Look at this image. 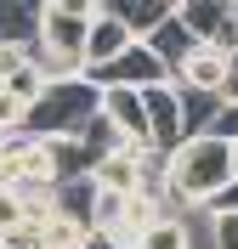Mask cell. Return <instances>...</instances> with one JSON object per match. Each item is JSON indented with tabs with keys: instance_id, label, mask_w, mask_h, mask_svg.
Returning a JSON list of instances; mask_svg holds the SVG:
<instances>
[{
	"instance_id": "2",
	"label": "cell",
	"mask_w": 238,
	"mask_h": 249,
	"mask_svg": "<svg viewBox=\"0 0 238 249\" xmlns=\"http://www.w3.org/2000/svg\"><path fill=\"white\" fill-rule=\"evenodd\" d=\"M96 119V85H85L79 74L68 79H46V91L29 102L23 113V136H40V142H85Z\"/></svg>"
},
{
	"instance_id": "4",
	"label": "cell",
	"mask_w": 238,
	"mask_h": 249,
	"mask_svg": "<svg viewBox=\"0 0 238 249\" xmlns=\"http://www.w3.org/2000/svg\"><path fill=\"white\" fill-rule=\"evenodd\" d=\"M142 113H147V147L170 153L182 136H193V113H187V91H176L170 79H159L142 91Z\"/></svg>"
},
{
	"instance_id": "7",
	"label": "cell",
	"mask_w": 238,
	"mask_h": 249,
	"mask_svg": "<svg viewBox=\"0 0 238 249\" xmlns=\"http://www.w3.org/2000/svg\"><path fill=\"white\" fill-rule=\"evenodd\" d=\"M227 57L233 51H221V46H193L187 57L170 68V79H176V91H199V96H221V79H227Z\"/></svg>"
},
{
	"instance_id": "6",
	"label": "cell",
	"mask_w": 238,
	"mask_h": 249,
	"mask_svg": "<svg viewBox=\"0 0 238 249\" xmlns=\"http://www.w3.org/2000/svg\"><path fill=\"white\" fill-rule=\"evenodd\" d=\"M170 17L187 29L193 46H221L233 51L238 46V23H233V0H176Z\"/></svg>"
},
{
	"instance_id": "14",
	"label": "cell",
	"mask_w": 238,
	"mask_h": 249,
	"mask_svg": "<svg viewBox=\"0 0 238 249\" xmlns=\"http://www.w3.org/2000/svg\"><path fill=\"white\" fill-rule=\"evenodd\" d=\"M23 221H29V210H23V198H17V193H0V238H6V232H17Z\"/></svg>"
},
{
	"instance_id": "17",
	"label": "cell",
	"mask_w": 238,
	"mask_h": 249,
	"mask_svg": "<svg viewBox=\"0 0 238 249\" xmlns=\"http://www.w3.org/2000/svg\"><path fill=\"white\" fill-rule=\"evenodd\" d=\"M204 210H238V181H227L221 193H216V198L204 204Z\"/></svg>"
},
{
	"instance_id": "16",
	"label": "cell",
	"mask_w": 238,
	"mask_h": 249,
	"mask_svg": "<svg viewBox=\"0 0 238 249\" xmlns=\"http://www.w3.org/2000/svg\"><path fill=\"white\" fill-rule=\"evenodd\" d=\"M46 6H57L68 17H96V0H46Z\"/></svg>"
},
{
	"instance_id": "9",
	"label": "cell",
	"mask_w": 238,
	"mask_h": 249,
	"mask_svg": "<svg viewBox=\"0 0 238 249\" xmlns=\"http://www.w3.org/2000/svg\"><path fill=\"white\" fill-rule=\"evenodd\" d=\"M125 46H130V29H125V23H113V17H102V12L85 23V68H96V62H108V57H119Z\"/></svg>"
},
{
	"instance_id": "3",
	"label": "cell",
	"mask_w": 238,
	"mask_h": 249,
	"mask_svg": "<svg viewBox=\"0 0 238 249\" xmlns=\"http://www.w3.org/2000/svg\"><path fill=\"white\" fill-rule=\"evenodd\" d=\"M85 23H91V17H68V12H57V6L40 12L29 46H40V68H46L51 79H68V74L85 68Z\"/></svg>"
},
{
	"instance_id": "19",
	"label": "cell",
	"mask_w": 238,
	"mask_h": 249,
	"mask_svg": "<svg viewBox=\"0 0 238 249\" xmlns=\"http://www.w3.org/2000/svg\"><path fill=\"white\" fill-rule=\"evenodd\" d=\"M233 23H238V0H233Z\"/></svg>"
},
{
	"instance_id": "20",
	"label": "cell",
	"mask_w": 238,
	"mask_h": 249,
	"mask_svg": "<svg viewBox=\"0 0 238 249\" xmlns=\"http://www.w3.org/2000/svg\"><path fill=\"white\" fill-rule=\"evenodd\" d=\"M170 6H176V0H170Z\"/></svg>"
},
{
	"instance_id": "1",
	"label": "cell",
	"mask_w": 238,
	"mask_h": 249,
	"mask_svg": "<svg viewBox=\"0 0 238 249\" xmlns=\"http://www.w3.org/2000/svg\"><path fill=\"white\" fill-rule=\"evenodd\" d=\"M233 181V164H227V142L210 136V130H193L165 153V187H170L182 204H210L221 187Z\"/></svg>"
},
{
	"instance_id": "18",
	"label": "cell",
	"mask_w": 238,
	"mask_h": 249,
	"mask_svg": "<svg viewBox=\"0 0 238 249\" xmlns=\"http://www.w3.org/2000/svg\"><path fill=\"white\" fill-rule=\"evenodd\" d=\"M227 164H233V181H238V136L227 142Z\"/></svg>"
},
{
	"instance_id": "12",
	"label": "cell",
	"mask_w": 238,
	"mask_h": 249,
	"mask_svg": "<svg viewBox=\"0 0 238 249\" xmlns=\"http://www.w3.org/2000/svg\"><path fill=\"white\" fill-rule=\"evenodd\" d=\"M23 113H29V102L0 85V136H17V130H23Z\"/></svg>"
},
{
	"instance_id": "13",
	"label": "cell",
	"mask_w": 238,
	"mask_h": 249,
	"mask_svg": "<svg viewBox=\"0 0 238 249\" xmlns=\"http://www.w3.org/2000/svg\"><path fill=\"white\" fill-rule=\"evenodd\" d=\"M199 130H210V136H221V142H233V136H238V102H221V108L210 113V119L199 124Z\"/></svg>"
},
{
	"instance_id": "10",
	"label": "cell",
	"mask_w": 238,
	"mask_h": 249,
	"mask_svg": "<svg viewBox=\"0 0 238 249\" xmlns=\"http://www.w3.org/2000/svg\"><path fill=\"white\" fill-rule=\"evenodd\" d=\"M130 249H193V238H187V221H176L170 210L165 215H153L142 227V232L130 238Z\"/></svg>"
},
{
	"instance_id": "11",
	"label": "cell",
	"mask_w": 238,
	"mask_h": 249,
	"mask_svg": "<svg viewBox=\"0 0 238 249\" xmlns=\"http://www.w3.org/2000/svg\"><path fill=\"white\" fill-rule=\"evenodd\" d=\"M210 244L238 249V210H210Z\"/></svg>"
},
{
	"instance_id": "5",
	"label": "cell",
	"mask_w": 238,
	"mask_h": 249,
	"mask_svg": "<svg viewBox=\"0 0 238 249\" xmlns=\"http://www.w3.org/2000/svg\"><path fill=\"white\" fill-rule=\"evenodd\" d=\"M79 79L85 85H96V91H108V85H125V91H147V85H159V79H170V68L153 57V51L142 46V40H130L119 57L96 62V68H79Z\"/></svg>"
},
{
	"instance_id": "8",
	"label": "cell",
	"mask_w": 238,
	"mask_h": 249,
	"mask_svg": "<svg viewBox=\"0 0 238 249\" xmlns=\"http://www.w3.org/2000/svg\"><path fill=\"white\" fill-rule=\"evenodd\" d=\"M96 12L113 17V23H125L130 40H142L153 23H165V17H170V0H96Z\"/></svg>"
},
{
	"instance_id": "15",
	"label": "cell",
	"mask_w": 238,
	"mask_h": 249,
	"mask_svg": "<svg viewBox=\"0 0 238 249\" xmlns=\"http://www.w3.org/2000/svg\"><path fill=\"white\" fill-rule=\"evenodd\" d=\"M34 51L23 46V40H0V79H12L17 68H23V62H29Z\"/></svg>"
}]
</instances>
